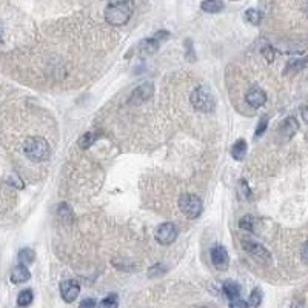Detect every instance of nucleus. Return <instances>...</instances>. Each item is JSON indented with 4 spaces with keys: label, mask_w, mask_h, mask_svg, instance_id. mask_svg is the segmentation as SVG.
I'll use <instances>...</instances> for the list:
<instances>
[{
    "label": "nucleus",
    "mask_w": 308,
    "mask_h": 308,
    "mask_svg": "<svg viewBox=\"0 0 308 308\" xmlns=\"http://www.w3.org/2000/svg\"><path fill=\"white\" fill-rule=\"evenodd\" d=\"M306 13H308V10H306Z\"/></svg>",
    "instance_id": "obj_32"
},
{
    "label": "nucleus",
    "mask_w": 308,
    "mask_h": 308,
    "mask_svg": "<svg viewBox=\"0 0 308 308\" xmlns=\"http://www.w3.org/2000/svg\"><path fill=\"white\" fill-rule=\"evenodd\" d=\"M190 100H191V105L194 107V110L202 111V113H210V111H214V108H216V97H214L213 91L205 85L196 88L190 96Z\"/></svg>",
    "instance_id": "obj_3"
},
{
    "label": "nucleus",
    "mask_w": 308,
    "mask_h": 308,
    "mask_svg": "<svg viewBox=\"0 0 308 308\" xmlns=\"http://www.w3.org/2000/svg\"><path fill=\"white\" fill-rule=\"evenodd\" d=\"M302 119H303V122H305V123L308 125V108L302 111Z\"/></svg>",
    "instance_id": "obj_31"
},
{
    "label": "nucleus",
    "mask_w": 308,
    "mask_h": 308,
    "mask_svg": "<svg viewBox=\"0 0 308 308\" xmlns=\"http://www.w3.org/2000/svg\"><path fill=\"white\" fill-rule=\"evenodd\" d=\"M17 259H19V262L22 263V265H29V263L34 262L36 254H34V251L31 248H22L19 251V254H17Z\"/></svg>",
    "instance_id": "obj_17"
},
{
    "label": "nucleus",
    "mask_w": 308,
    "mask_h": 308,
    "mask_svg": "<svg viewBox=\"0 0 308 308\" xmlns=\"http://www.w3.org/2000/svg\"><path fill=\"white\" fill-rule=\"evenodd\" d=\"M305 65H306V60H290L288 65H287V68H285V73L299 71V70H302Z\"/></svg>",
    "instance_id": "obj_26"
},
{
    "label": "nucleus",
    "mask_w": 308,
    "mask_h": 308,
    "mask_svg": "<svg viewBox=\"0 0 308 308\" xmlns=\"http://www.w3.org/2000/svg\"><path fill=\"white\" fill-rule=\"evenodd\" d=\"M32 299H34L32 291H31V290H23V291H20L19 296H17V305L22 306V308L29 306V305L32 303Z\"/></svg>",
    "instance_id": "obj_18"
},
{
    "label": "nucleus",
    "mask_w": 308,
    "mask_h": 308,
    "mask_svg": "<svg viewBox=\"0 0 308 308\" xmlns=\"http://www.w3.org/2000/svg\"><path fill=\"white\" fill-rule=\"evenodd\" d=\"M23 153L32 162H45L50 159L51 148L43 138H28L23 144Z\"/></svg>",
    "instance_id": "obj_2"
},
{
    "label": "nucleus",
    "mask_w": 308,
    "mask_h": 308,
    "mask_svg": "<svg viewBox=\"0 0 308 308\" xmlns=\"http://www.w3.org/2000/svg\"><path fill=\"white\" fill-rule=\"evenodd\" d=\"M11 282L19 285V284H25L26 281H29L31 278V273L28 271L26 265H22V263H19V265H16L13 270H11Z\"/></svg>",
    "instance_id": "obj_12"
},
{
    "label": "nucleus",
    "mask_w": 308,
    "mask_h": 308,
    "mask_svg": "<svg viewBox=\"0 0 308 308\" xmlns=\"http://www.w3.org/2000/svg\"><path fill=\"white\" fill-rule=\"evenodd\" d=\"M159 45H160V42L153 36V37H148V39H145V40H142L139 43L138 48H136V53H138L139 57H148V56H151V54H154L157 51Z\"/></svg>",
    "instance_id": "obj_10"
},
{
    "label": "nucleus",
    "mask_w": 308,
    "mask_h": 308,
    "mask_svg": "<svg viewBox=\"0 0 308 308\" xmlns=\"http://www.w3.org/2000/svg\"><path fill=\"white\" fill-rule=\"evenodd\" d=\"M211 262L216 268L225 270L228 267V262H230V256H228L227 248L222 245H214L211 248Z\"/></svg>",
    "instance_id": "obj_8"
},
{
    "label": "nucleus",
    "mask_w": 308,
    "mask_h": 308,
    "mask_svg": "<svg viewBox=\"0 0 308 308\" xmlns=\"http://www.w3.org/2000/svg\"><path fill=\"white\" fill-rule=\"evenodd\" d=\"M239 196L242 199H251V191H250V187L247 184V181H241L239 182Z\"/></svg>",
    "instance_id": "obj_27"
},
{
    "label": "nucleus",
    "mask_w": 308,
    "mask_h": 308,
    "mask_svg": "<svg viewBox=\"0 0 308 308\" xmlns=\"http://www.w3.org/2000/svg\"><path fill=\"white\" fill-rule=\"evenodd\" d=\"M262 303V290L260 288H254L250 294V299H248V305L251 308H259V305Z\"/></svg>",
    "instance_id": "obj_24"
},
{
    "label": "nucleus",
    "mask_w": 308,
    "mask_h": 308,
    "mask_svg": "<svg viewBox=\"0 0 308 308\" xmlns=\"http://www.w3.org/2000/svg\"><path fill=\"white\" fill-rule=\"evenodd\" d=\"M104 13L108 25L122 26L128 23V20L133 16V5L129 2H111L107 5Z\"/></svg>",
    "instance_id": "obj_1"
},
{
    "label": "nucleus",
    "mask_w": 308,
    "mask_h": 308,
    "mask_svg": "<svg viewBox=\"0 0 308 308\" xmlns=\"http://www.w3.org/2000/svg\"><path fill=\"white\" fill-rule=\"evenodd\" d=\"M97 141V134L94 133H85L80 139H79V147L80 148H90L94 142Z\"/></svg>",
    "instance_id": "obj_22"
},
{
    "label": "nucleus",
    "mask_w": 308,
    "mask_h": 308,
    "mask_svg": "<svg viewBox=\"0 0 308 308\" xmlns=\"http://www.w3.org/2000/svg\"><path fill=\"white\" fill-rule=\"evenodd\" d=\"M222 288H224L225 296L230 299V302L239 299V296H241V287L234 281H225L224 285H222Z\"/></svg>",
    "instance_id": "obj_14"
},
{
    "label": "nucleus",
    "mask_w": 308,
    "mask_h": 308,
    "mask_svg": "<svg viewBox=\"0 0 308 308\" xmlns=\"http://www.w3.org/2000/svg\"><path fill=\"white\" fill-rule=\"evenodd\" d=\"M265 102H267V94L263 90H260V88L254 86L247 93V104L251 108H260Z\"/></svg>",
    "instance_id": "obj_11"
},
{
    "label": "nucleus",
    "mask_w": 308,
    "mask_h": 308,
    "mask_svg": "<svg viewBox=\"0 0 308 308\" xmlns=\"http://www.w3.org/2000/svg\"><path fill=\"white\" fill-rule=\"evenodd\" d=\"M154 94V85L151 82H145L142 85H139L136 90L131 93L129 99H128V104L131 107H138V105H142L145 102H148Z\"/></svg>",
    "instance_id": "obj_5"
},
{
    "label": "nucleus",
    "mask_w": 308,
    "mask_h": 308,
    "mask_svg": "<svg viewBox=\"0 0 308 308\" xmlns=\"http://www.w3.org/2000/svg\"><path fill=\"white\" fill-rule=\"evenodd\" d=\"M268 116H262L260 117V120H259V125H257V128H256V131H254V139H259V138H262L263 136V133L267 131V128H268Z\"/></svg>",
    "instance_id": "obj_23"
},
{
    "label": "nucleus",
    "mask_w": 308,
    "mask_h": 308,
    "mask_svg": "<svg viewBox=\"0 0 308 308\" xmlns=\"http://www.w3.org/2000/svg\"><path fill=\"white\" fill-rule=\"evenodd\" d=\"M79 308H99V306H97V302H96L94 299L88 297V299H85V300L80 302Z\"/></svg>",
    "instance_id": "obj_28"
},
{
    "label": "nucleus",
    "mask_w": 308,
    "mask_h": 308,
    "mask_svg": "<svg viewBox=\"0 0 308 308\" xmlns=\"http://www.w3.org/2000/svg\"><path fill=\"white\" fill-rule=\"evenodd\" d=\"M80 293V285L77 281L74 279H68V281H63L60 284V294H62V299L68 303L74 302L77 299Z\"/></svg>",
    "instance_id": "obj_9"
},
{
    "label": "nucleus",
    "mask_w": 308,
    "mask_h": 308,
    "mask_svg": "<svg viewBox=\"0 0 308 308\" xmlns=\"http://www.w3.org/2000/svg\"><path fill=\"white\" fill-rule=\"evenodd\" d=\"M178 236H179V230L173 222H165V224L159 225L154 233V237H156L157 244H160V245H171L176 239H178Z\"/></svg>",
    "instance_id": "obj_6"
},
{
    "label": "nucleus",
    "mask_w": 308,
    "mask_h": 308,
    "mask_svg": "<svg viewBox=\"0 0 308 308\" xmlns=\"http://www.w3.org/2000/svg\"><path fill=\"white\" fill-rule=\"evenodd\" d=\"M248 306L250 305L245 300H242V299H236V300L230 302V308H248Z\"/></svg>",
    "instance_id": "obj_29"
},
{
    "label": "nucleus",
    "mask_w": 308,
    "mask_h": 308,
    "mask_svg": "<svg viewBox=\"0 0 308 308\" xmlns=\"http://www.w3.org/2000/svg\"><path fill=\"white\" fill-rule=\"evenodd\" d=\"M225 4L224 2H217V0H207V2H202L200 8L205 11V13H210V14H217L224 10Z\"/></svg>",
    "instance_id": "obj_16"
},
{
    "label": "nucleus",
    "mask_w": 308,
    "mask_h": 308,
    "mask_svg": "<svg viewBox=\"0 0 308 308\" xmlns=\"http://www.w3.org/2000/svg\"><path fill=\"white\" fill-rule=\"evenodd\" d=\"M247 148L248 147H247V142L244 139H239L237 142H234L231 147V156L234 157V160L242 162L247 156Z\"/></svg>",
    "instance_id": "obj_15"
},
{
    "label": "nucleus",
    "mask_w": 308,
    "mask_h": 308,
    "mask_svg": "<svg viewBox=\"0 0 308 308\" xmlns=\"http://www.w3.org/2000/svg\"><path fill=\"white\" fill-rule=\"evenodd\" d=\"M57 214H59V217L62 219L63 222H68V224L73 222V211L68 207V203H60L57 207Z\"/></svg>",
    "instance_id": "obj_19"
},
{
    "label": "nucleus",
    "mask_w": 308,
    "mask_h": 308,
    "mask_svg": "<svg viewBox=\"0 0 308 308\" xmlns=\"http://www.w3.org/2000/svg\"><path fill=\"white\" fill-rule=\"evenodd\" d=\"M179 208L188 219H197L202 214L203 203H202L200 197H197L196 194L187 193L179 197Z\"/></svg>",
    "instance_id": "obj_4"
},
{
    "label": "nucleus",
    "mask_w": 308,
    "mask_h": 308,
    "mask_svg": "<svg viewBox=\"0 0 308 308\" xmlns=\"http://www.w3.org/2000/svg\"><path fill=\"white\" fill-rule=\"evenodd\" d=\"M300 256H302V259H303L305 262H308V242L303 244L302 251H300Z\"/></svg>",
    "instance_id": "obj_30"
},
{
    "label": "nucleus",
    "mask_w": 308,
    "mask_h": 308,
    "mask_svg": "<svg viewBox=\"0 0 308 308\" xmlns=\"http://www.w3.org/2000/svg\"><path fill=\"white\" fill-rule=\"evenodd\" d=\"M245 20H247L248 23L257 26V25L260 23V20H262V13L257 11V10H254V8H250V10L245 11Z\"/></svg>",
    "instance_id": "obj_21"
},
{
    "label": "nucleus",
    "mask_w": 308,
    "mask_h": 308,
    "mask_svg": "<svg viewBox=\"0 0 308 308\" xmlns=\"http://www.w3.org/2000/svg\"><path fill=\"white\" fill-rule=\"evenodd\" d=\"M297 129H299L297 120H296L294 117H287V119L282 122L281 128H279V134H281V136H285L287 139H290V138H293V136L296 134Z\"/></svg>",
    "instance_id": "obj_13"
},
{
    "label": "nucleus",
    "mask_w": 308,
    "mask_h": 308,
    "mask_svg": "<svg viewBox=\"0 0 308 308\" xmlns=\"http://www.w3.org/2000/svg\"><path fill=\"white\" fill-rule=\"evenodd\" d=\"M117 306H119V297H117V294H108L99 303V308H117Z\"/></svg>",
    "instance_id": "obj_25"
},
{
    "label": "nucleus",
    "mask_w": 308,
    "mask_h": 308,
    "mask_svg": "<svg viewBox=\"0 0 308 308\" xmlns=\"http://www.w3.org/2000/svg\"><path fill=\"white\" fill-rule=\"evenodd\" d=\"M244 248H245V251H248L254 259H257L259 262H262V263H270L271 262V254H270V251L263 247V245H260L259 242H254V241H245L244 242Z\"/></svg>",
    "instance_id": "obj_7"
},
{
    "label": "nucleus",
    "mask_w": 308,
    "mask_h": 308,
    "mask_svg": "<svg viewBox=\"0 0 308 308\" xmlns=\"http://www.w3.org/2000/svg\"><path fill=\"white\" fill-rule=\"evenodd\" d=\"M254 224H256V221H254V217H253L251 214L244 216V217L241 219V221H239V227H241V230L248 231V233H253V231H254Z\"/></svg>",
    "instance_id": "obj_20"
}]
</instances>
